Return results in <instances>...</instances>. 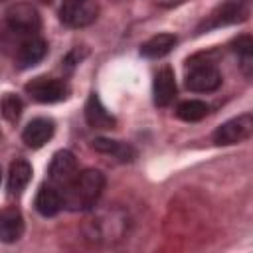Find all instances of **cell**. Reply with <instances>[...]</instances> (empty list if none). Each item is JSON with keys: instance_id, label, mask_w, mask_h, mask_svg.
I'll list each match as a JSON object with an SVG mask.
<instances>
[{"instance_id": "7", "label": "cell", "mask_w": 253, "mask_h": 253, "mask_svg": "<svg viewBox=\"0 0 253 253\" xmlns=\"http://www.w3.org/2000/svg\"><path fill=\"white\" fill-rule=\"evenodd\" d=\"M253 132V115L251 113H243L237 115L229 121H225L223 125H219L213 132V142L219 146H229V144H239L243 140H247Z\"/></svg>"}, {"instance_id": "9", "label": "cell", "mask_w": 253, "mask_h": 253, "mask_svg": "<svg viewBox=\"0 0 253 253\" xmlns=\"http://www.w3.org/2000/svg\"><path fill=\"white\" fill-rule=\"evenodd\" d=\"M26 93L38 103H57L63 101L69 93V87L61 79L53 77H36L26 83Z\"/></svg>"}, {"instance_id": "10", "label": "cell", "mask_w": 253, "mask_h": 253, "mask_svg": "<svg viewBox=\"0 0 253 253\" xmlns=\"http://www.w3.org/2000/svg\"><path fill=\"white\" fill-rule=\"evenodd\" d=\"M77 158L69 150H59L53 154L51 164H49V182L61 192L77 174Z\"/></svg>"}, {"instance_id": "1", "label": "cell", "mask_w": 253, "mask_h": 253, "mask_svg": "<svg viewBox=\"0 0 253 253\" xmlns=\"http://www.w3.org/2000/svg\"><path fill=\"white\" fill-rule=\"evenodd\" d=\"M105 190V174L95 168H87L75 174V178L61 190L63 206L69 211H87L97 206Z\"/></svg>"}, {"instance_id": "23", "label": "cell", "mask_w": 253, "mask_h": 253, "mask_svg": "<svg viewBox=\"0 0 253 253\" xmlns=\"http://www.w3.org/2000/svg\"><path fill=\"white\" fill-rule=\"evenodd\" d=\"M0 2H4V0H0Z\"/></svg>"}, {"instance_id": "14", "label": "cell", "mask_w": 253, "mask_h": 253, "mask_svg": "<svg viewBox=\"0 0 253 253\" xmlns=\"http://www.w3.org/2000/svg\"><path fill=\"white\" fill-rule=\"evenodd\" d=\"M34 204H36V210H38L40 215H43V217H53V215L59 213V210L63 208L61 192H59L53 184H43V186H40Z\"/></svg>"}, {"instance_id": "3", "label": "cell", "mask_w": 253, "mask_h": 253, "mask_svg": "<svg viewBox=\"0 0 253 253\" xmlns=\"http://www.w3.org/2000/svg\"><path fill=\"white\" fill-rule=\"evenodd\" d=\"M6 36L8 38L2 40V45L4 47H14V59L22 69L36 65L47 53V42L43 38H40L38 34H34V36H18V34L6 32Z\"/></svg>"}, {"instance_id": "6", "label": "cell", "mask_w": 253, "mask_h": 253, "mask_svg": "<svg viewBox=\"0 0 253 253\" xmlns=\"http://www.w3.org/2000/svg\"><path fill=\"white\" fill-rule=\"evenodd\" d=\"M125 233V217L115 211H99L87 219V235L93 241L119 239Z\"/></svg>"}, {"instance_id": "12", "label": "cell", "mask_w": 253, "mask_h": 253, "mask_svg": "<svg viewBox=\"0 0 253 253\" xmlns=\"http://www.w3.org/2000/svg\"><path fill=\"white\" fill-rule=\"evenodd\" d=\"M53 130H55V125H53L51 119L38 117V119H32L26 125V128L22 132V140L30 148H42L53 136Z\"/></svg>"}, {"instance_id": "17", "label": "cell", "mask_w": 253, "mask_h": 253, "mask_svg": "<svg viewBox=\"0 0 253 253\" xmlns=\"http://www.w3.org/2000/svg\"><path fill=\"white\" fill-rule=\"evenodd\" d=\"M32 180V166L28 160L24 158H16L10 164V172H8V192L12 196H20L26 186Z\"/></svg>"}, {"instance_id": "5", "label": "cell", "mask_w": 253, "mask_h": 253, "mask_svg": "<svg viewBox=\"0 0 253 253\" xmlns=\"http://www.w3.org/2000/svg\"><path fill=\"white\" fill-rule=\"evenodd\" d=\"M99 18V0H63L59 20L67 28H87Z\"/></svg>"}, {"instance_id": "21", "label": "cell", "mask_w": 253, "mask_h": 253, "mask_svg": "<svg viewBox=\"0 0 253 253\" xmlns=\"http://www.w3.org/2000/svg\"><path fill=\"white\" fill-rule=\"evenodd\" d=\"M0 109H2V115H4L6 121L16 123V121L20 119V115H22L24 103H22V99H20L18 95L6 93V95L2 97V101H0Z\"/></svg>"}, {"instance_id": "15", "label": "cell", "mask_w": 253, "mask_h": 253, "mask_svg": "<svg viewBox=\"0 0 253 253\" xmlns=\"http://www.w3.org/2000/svg\"><path fill=\"white\" fill-rule=\"evenodd\" d=\"M85 119L89 123V126L93 128H101V130H107V128H113L115 126V117L105 109V105L101 103V99L93 93L85 105Z\"/></svg>"}, {"instance_id": "20", "label": "cell", "mask_w": 253, "mask_h": 253, "mask_svg": "<svg viewBox=\"0 0 253 253\" xmlns=\"http://www.w3.org/2000/svg\"><path fill=\"white\" fill-rule=\"evenodd\" d=\"M231 49L239 55L245 73L251 75V65H253V38H251L249 34L237 36V38L231 42Z\"/></svg>"}, {"instance_id": "13", "label": "cell", "mask_w": 253, "mask_h": 253, "mask_svg": "<svg viewBox=\"0 0 253 253\" xmlns=\"http://www.w3.org/2000/svg\"><path fill=\"white\" fill-rule=\"evenodd\" d=\"M24 235V217L16 206L0 210V241L16 243Z\"/></svg>"}, {"instance_id": "24", "label": "cell", "mask_w": 253, "mask_h": 253, "mask_svg": "<svg viewBox=\"0 0 253 253\" xmlns=\"http://www.w3.org/2000/svg\"><path fill=\"white\" fill-rule=\"evenodd\" d=\"M0 174H2V172H0Z\"/></svg>"}, {"instance_id": "4", "label": "cell", "mask_w": 253, "mask_h": 253, "mask_svg": "<svg viewBox=\"0 0 253 253\" xmlns=\"http://www.w3.org/2000/svg\"><path fill=\"white\" fill-rule=\"evenodd\" d=\"M249 16V2L247 0H225L223 4H219L217 8H213L204 20L202 24L196 28L198 34L221 28V26H231L237 22L247 20Z\"/></svg>"}, {"instance_id": "8", "label": "cell", "mask_w": 253, "mask_h": 253, "mask_svg": "<svg viewBox=\"0 0 253 253\" xmlns=\"http://www.w3.org/2000/svg\"><path fill=\"white\" fill-rule=\"evenodd\" d=\"M6 24L8 32L18 36H34L42 28L40 14L32 4H14L6 12Z\"/></svg>"}, {"instance_id": "18", "label": "cell", "mask_w": 253, "mask_h": 253, "mask_svg": "<svg viewBox=\"0 0 253 253\" xmlns=\"http://www.w3.org/2000/svg\"><path fill=\"white\" fill-rule=\"evenodd\" d=\"M93 148L101 154H111L121 162H132L136 158V150L128 142L121 140H111V138H95Z\"/></svg>"}, {"instance_id": "19", "label": "cell", "mask_w": 253, "mask_h": 253, "mask_svg": "<svg viewBox=\"0 0 253 253\" xmlns=\"http://www.w3.org/2000/svg\"><path fill=\"white\" fill-rule=\"evenodd\" d=\"M210 107L200 101V99H188V101H182L176 109V115L178 119L186 121V123H196V121H202L206 115H208Z\"/></svg>"}, {"instance_id": "16", "label": "cell", "mask_w": 253, "mask_h": 253, "mask_svg": "<svg viewBox=\"0 0 253 253\" xmlns=\"http://www.w3.org/2000/svg\"><path fill=\"white\" fill-rule=\"evenodd\" d=\"M176 43H178V38L174 34L162 32V34L152 36L150 40H146L140 45V55L148 57V59H158V57H164L166 53H170Z\"/></svg>"}, {"instance_id": "22", "label": "cell", "mask_w": 253, "mask_h": 253, "mask_svg": "<svg viewBox=\"0 0 253 253\" xmlns=\"http://www.w3.org/2000/svg\"><path fill=\"white\" fill-rule=\"evenodd\" d=\"M160 2H164V0H160ZM176 2H182V0H168V4H176Z\"/></svg>"}, {"instance_id": "11", "label": "cell", "mask_w": 253, "mask_h": 253, "mask_svg": "<svg viewBox=\"0 0 253 253\" xmlns=\"http://www.w3.org/2000/svg\"><path fill=\"white\" fill-rule=\"evenodd\" d=\"M152 95H154V103L158 107H168L176 99V75L170 65L160 67L158 73L154 75Z\"/></svg>"}, {"instance_id": "2", "label": "cell", "mask_w": 253, "mask_h": 253, "mask_svg": "<svg viewBox=\"0 0 253 253\" xmlns=\"http://www.w3.org/2000/svg\"><path fill=\"white\" fill-rule=\"evenodd\" d=\"M186 87L194 93H211L217 91L221 85V71L217 69L215 61L204 55H194L186 61Z\"/></svg>"}]
</instances>
